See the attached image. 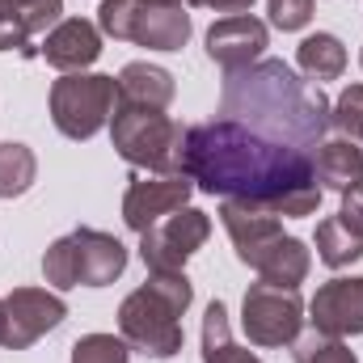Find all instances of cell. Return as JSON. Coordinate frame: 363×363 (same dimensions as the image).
<instances>
[{
    "label": "cell",
    "instance_id": "cell-21",
    "mask_svg": "<svg viewBox=\"0 0 363 363\" xmlns=\"http://www.w3.org/2000/svg\"><path fill=\"white\" fill-rule=\"evenodd\" d=\"M317 258H321L325 267L342 271V267H351V262L363 258V241L338 220V216H330V220L317 224Z\"/></svg>",
    "mask_w": 363,
    "mask_h": 363
},
{
    "label": "cell",
    "instance_id": "cell-11",
    "mask_svg": "<svg viewBox=\"0 0 363 363\" xmlns=\"http://www.w3.org/2000/svg\"><path fill=\"white\" fill-rule=\"evenodd\" d=\"M4 313H9V330H4V347L9 351H26L34 347L43 334H51L55 325H64L68 304L47 291V287H13L4 296Z\"/></svg>",
    "mask_w": 363,
    "mask_h": 363
},
{
    "label": "cell",
    "instance_id": "cell-7",
    "mask_svg": "<svg viewBox=\"0 0 363 363\" xmlns=\"http://www.w3.org/2000/svg\"><path fill=\"white\" fill-rule=\"evenodd\" d=\"M97 30L106 38H123L152 51H182L190 43V13L182 4H157V0H101Z\"/></svg>",
    "mask_w": 363,
    "mask_h": 363
},
{
    "label": "cell",
    "instance_id": "cell-30",
    "mask_svg": "<svg viewBox=\"0 0 363 363\" xmlns=\"http://www.w3.org/2000/svg\"><path fill=\"white\" fill-rule=\"evenodd\" d=\"M157 4H182V0H157Z\"/></svg>",
    "mask_w": 363,
    "mask_h": 363
},
{
    "label": "cell",
    "instance_id": "cell-8",
    "mask_svg": "<svg viewBox=\"0 0 363 363\" xmlns=\"http://www.w3.org/2000/svg\"><path fill=\"white\" fill-rule=\"evenodd\" d=\"M114 77L101 72H64L51 85V123L68 140H93L114 114Z\"/></svg>",
    "mask_w": 363,
    "mask_h": 363
},
{
    "label": "cell",
    "instance_id": "cell-31",
    "mask_svg": "<svg viewBox=\"0 0 363 363\" xmlns=\"http://www.w3.org/2000/svg\"><path fill=\"white\" fill-rule=\"evenodd\" d=\"M359 64H363V55H359Z\"/></svg>",
    "mask_w": 363,
    "mask_h": 363
},
{
    "label": "cell",
    "instance_id": "cell-5",
    "mask_svg": "<svg viewBox=\"0 0 363 363\" xmlns=\"http://www.w3.org/2000/svg\"><path fill=\"white\" fill-rule=\"evenodd\" d=\"M110 140H114V152L131 169H148L157 178L182 174L186 127H182L178 118H169L165 110L114 106V114H110Z\"/></svg>",
    "mask_w": 363,
    "mask_h": 363
},
{
    "label": "cell",
    "instance_id": "cell-14",
    "mask_svg": "<svg viewBox=\"0 0 363 363\" xmlns=\"http://www.w3.org/2000/svg\"><path fill=\"white\" fill-rule=\"evenodd\" d=\"M308 321H313V330L334 334V338L363 334V274L321 283L317 296L308 300Z\"/></svg>",
    "mask_w": 363,
    "mask_h": 363
},
{
    "label": "cell",
    "instance_id": "cell-26",
    "mask_svg": "<svg viewBox=\"0 0 363 363\" xmlns=\"http://www.w3.org/2000/svg\"><path fill=\"white\" fill-rule=\"evenodd\" d=\"M267 13H271V26H279L283 34H296L313 21V0H271Z\"/></svg>",
    "mask_w": 363,
    "mask_h": 363
},
{
    "label": "cell",
    "instance_id": "cell-16",
    "mask_svg": "<svg viewBox=\"0 0 363 363\" xmlns=\"http://www.w3.org/2000/svg\"><path fill=\"white\" fill-rule=\"evenodd\" d=\"M64 0H0V51L34 55L30 38L47 34V26H60Z\"/></svg>",
    "mask_w": 363,
    "mask_h": 363
},
{
    "label": "cell",
    "instance_id": "cell-6",
    "mask_svg": "<svg viewBox=\"0 0 363 363\" xmlns=\"http://www.w3.org/2000/svg\"><path fill=\"white\" fill-rule=\"evenodd\" d=\"M127 271V250L118 237L101 228H72L68 237L51 241L43 254V274L60 291L68 287H106Z\"/></svg>",
    "mask_w": 363,
    "mask_h": 363
},
{
    "label": "cell",
    "instance_id": "cell-13",
    "mask_svg": "<svg viewBox=\"0 0 363 363\" xmlns=\"http://www.w3.org/2000/svg\"><path fill=\"white\" fill-rule=\"evenodd\" d=\"M267 43H271L267 21H258L250 13H228L207 30V55H211V64L224 68V77L241 72V68H254L262 60Z\"/></svg>",
    "mask_w": 363,
    "mask_h": 363
},
{
    "label": "cell",
    "instance_id": "cell-29",
    "mask_svg": "<svg viewBox=\"0 0 363 363\" xmlns=\"http://www.w3.org/2000/svg\"><path fill=\"white\" fill-rule=\"evenodd\" d=\"M4 330H9V313H4V300H0V347H4Z\"/></svg>",
    "mask_w": 363,
    "mask_h": 363
},
{
    "label": "cell",
    "instance_id": "cell-1",
    "mask_svg": "<svg viewBox=\"0 0 363 363\" xmlns=\"http://www.w3.org/2000/svg\"><path fill=\"white\" fill-rule=\"evenodd\" d=\"M182 174L194 182V190L254 203L274 216H313L321 203L313 152L271 140L233 118L186 127Z\"/></svg>",
    "mask_w": 363,
    "mask_h": 363
},
{
    "label": "cell",
    "instance_id": "cell-28",
    "mask_svg": "<svg viewBox=\"0 0 363 363\" xmlns=\"http://www.w3.org/2000/svg\"><path fill=\"white\" fill-rule=\"evenodd\" d=\"M194 9H216V13H245L254 0H190Z\"/></svg>",
    "mask_w": 363,
    "mask_h": 363
},
{
    "label": "cell",
    "instance_id": "cell-10",
    "mask_svg": "<svg viewBox=\"0 0 363 363\" xmlns=\"http://www.w3.org/2000/svg\"><path fill=\"white\" fill-rule=\"evenodd\" d=\"M211 237V216L199 207H182L140 233V258L148 271H182L190 254H199Z\"/></svg>",
    "mask_w": 363,
    "mask_h": 363
},
{
    "label": "cell",
    "instance_id": "cell-23",
    "mask_svg": "<svg viewBox=\"0 0 363 363\" xmlns=\"http://www.w3.org/2000/svg\"><path fill=\"white\" fill-rule=\"evenodd\" d=\"M291 347H296V351H291V355H296V363H359V359H355V351H351L342 338L321 334V330L300 334Z\"/></svg>",
    "mask_w": 363,
    "mask_h": 363
},
{
    "label": "cell",
    "instance_id": "cell-27",
    "mask_svg": "<svg viewBox=\"0 0 363 363\" xmlns=\"http://www.w3.org/2000/svg\"><path fill=\"white\" fill-rule=\"evenodd\" d=\"M338 220L363 241V182L351 186V190H342V211H338Z\"/></svg>",
    "mask_w": 363,
    "mask_h": 363
},
{
    "label": "cell",
    "instance_id": "cell-3",
    "mask_svg": "<svg viewBox=\"0 0 363 363\" xmlns=\"http://www.w3.org/2000/svg\"><path fill=\"white\" fill-rule=\"evenodd\" d=\"M190 300L194 283L186 271H152L118 304L123 342L152 359H174L182 351V313L190 308Z\"/></svg>",
    "mask_w": 363,
    "mask_h": 363
},
{
    "label": "cell",
    "instance_id": "cell-24",
    "mask_svg": "<svg viewBox=\"0 0 363 363\" xmlns=\"http://www.w3.org/2000/svg\"><path fill=\"white\" fill-rule=\"evenodd\" d=\"M325 131L363 144V85H347L338 93V101L330 106V127Z\"/></svg>",
    "mask_w": 363,
    "mask_h": 363
},
{
    "label": "cell",
    "instance_id": "cell-17",
    "mask_svg": "<svg viewBox=\"0 0 363 363\" xmlns=\"http://www.w3.org/2000/svg\"><path fill=\"white\" fill-rule=\"evenodd\" d=\"M313 169H317V182L325 190H351L363 182V144L347 140V135H334L325 131L321 144L313 148Z\"/></svg>",
    "mask_w": 363,
    "mask_h": 363
},
{
    "label": "cell",
    "instance_id": "cell-12",
    "mask_svg": "<svg viewBox=\"0 0 363 363\" xmlns=\"http://www.w3.org/2000/svg\"><path fill=\"white\" fill-rule=\"evenodd\" d=\"M194 182L186 174H169V178H131L127 194H123V224L131 233H148L152 224H161L165 216H174L182 207H190Z\"/></svg>",
    "mask_w": 363,
    "mask_h": 363
},
{
    "label": "cell",
    "instance_id": "cell-4",
    "mask_svg": "<svg viewBox=\"0 0 363 363\" xmlns=\"http://www.w3.org/2000/svg\"><path fill=\"white\" fill-rule=\"evenodd\" d=\"M220 220L233 237V250L237 258L258 271L267 283L279 287H300L308 279V245L300 237H287L279 216L267 207H254V203H237V199H224L220 203Z\"/></svg>",
    "mask_w": 363,
    "mask_h": 363
},
{
    "label": "cell",
    "instance_id": "cell-18",
    "mask_svg": "<svg viewBox=\"0 0 363 363\" xmlns=\"http://www.w3.org/2000/svg\"><path fill=\"white\" fill-rule=\"evenodd\" d=\"M114 106H135V110H169L174 101V72L157 68V64H127L118 77H114Z\"/></svg>",
    "mask_w": 363,
    "mask_h": 363
},
{
    "label": "cell",
    "instance_id": "cell-20",
    "mask_svg": "<svg viewBox=\"0 0 363 363\" xmlns=\"http://www.w3.org/2000/svg\"><path fill=\"white\" fill-rule=\"evenodd\" d=\"M203 363H262L258 355H250L233 342L228 308L220 300H211L207 313H203Z\"/></svg>",
    "mask_w": 363,
    "mask_h": 363
},
{
    "label": "cell",
    "instance_id": "cell-25",
    "mask_svg": "<svg viewBox=\"0 0 363 363\" xmlns=\"http://www.w3.org/2000/svg\"><path fill=\"white\" fill-rule=\"evenodd\" d=\"M72 363H131V351L114 334H85L72 347Z\"/></svg>",
    "mask_w": 363,
    "mask_h": 363
},
{
    "label": "cell",
    "instance_id": "cell-2",
    "mask_svg": "<svg viewBox=\"0 0 363 363\" xmlns=\"http://www.w3.org/2000/svg\"><path fill=\"white\" fill-rule=\"evenodd\" d=\"M330 97L321 85L300 81L283 60H258L254 68L228 72L220 93V118L245 123L271 140L313 152L330 127Z\"/></svg>",
    "mask_w": 363,
    "mask_h": 363
},
{
    "label": "cell",
    "instance_id": "cell-19",
    "mask_svg": "<svg viewBox=\"0 0 363 363\" xmlns=\"http://www.w3.org/2000/svg\"><path fill=\"white\" fill-rule=\"evenodd\" d=\"M296 64L304 72V81H338L347 72V47L338 34H308L296 47Z\"/></svg>",
    "mask_w": 363,
    "mask_h": 363
},
{
    "label": "cell",
    "instance_id": "cell-15",
    "mask_svg": "<svg viewBox=\"0 0 363 363\" xmlns=\"http://www.w3.org/2000/svg\"><path fill=\"white\" fill-rule=\"evenodd\" d=\"M38 55L51 68H60V72H85L101 55V30L93 21H85V17H64L60 26L47 30Z\"/></svg>",
    "mask_w": 363,
    "mask_h": 363
},
{
    "label": "cell",
    "instance_id": "cell-9",
    "mask_svg": "<svg viewBox=\"0 0 363 363\" xmlns=\"http://www.w3.org/2000/svg\"><path fill=\"white\" fill-rule=\"evenodd\" d=\"M241 325L254 347H291L304 325V300L300 287H279V283H250L245 304H241Z\"/></svg>",
    "mask_w": 363,
    "mask_h": 363
},
{
    "label": "cell",
    "instance_id": "cell-22",
    "mask_svg": "<svg viewBox=\"0 0 363 363\" xmlns=\"http://www.w3.org/2000/svg\"><path fill=\"white\" fill-rule=\"evenodd\" d=\"M38 178V157L26 144H0V199H21Z\"/></svg>",
    "mask_w": 363,
    "mask_h": 363
}]
</instances>
